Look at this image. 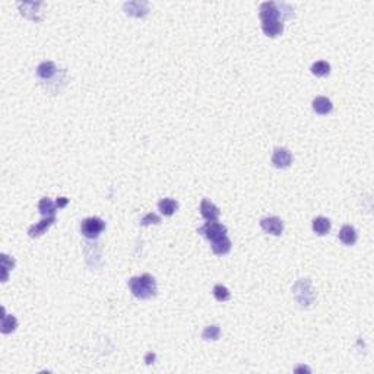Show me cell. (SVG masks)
<instances>
[{
  "label": "cell",
  "instance_id": "6da1fadb",
  "mask_svg": "<svg viewBox=\"0 0 374 374\" xmlns=\"http://www.w3.org/2000/svg\"><path fill=\"white\" fill-rule=\"evenodd\" d=\"M130 293L139 300H148L157 294V281L152 275L143 273L140 276H133L127 281Z\"/></svg>",
  "mask_w": 374,
  "mask_h": 374
},
{
  "label": "cell",
  "instance_id": "7a4b0ae2",
  "mask_svg": "<svg viewBox=\"0 0 374 374\" xmlns=\"http://www.w3.org/2000/svg\"><path fill=\"white\" fill-rule=\"evenodd\" d=\"M260 19L263 21H279L284 22L290 19L293 13V7L287 3H275V1H265L260 4Z\"/></svg>",
  "mask_w": 374,
  "mask_h": 374
},
{
  "label": "cell",
  "instance_id": "3957f363",
  "mask_svg": "<svg viewBox=\"0 0 374 374\" xmlns=\"http://www.w3.org/2000/svg\"><path fill=\"white\" fill-rule=\"evenodd\" d=\"M106 230V222L98 216L86 218L80 222V233L83 237L89 240H95L100 237V234Z\"/></svg>",
  "mask_w": 374,
  "mask_h": 374
},
{
  "label": "cell",
  "instance_id": "277c9868",
  "mask_svg": "<svg viewBox=\"0 0 374 374\" xmlns=\"http://www.w3.org/2000/svg\"><path fill=\"white\" fill-rule=\"evenodd\" d=\"M199 234H202L206 240H209L211 243L227 236V227L219 224L218 221L214 222H206L203 227L199 228Z\"/></svg>",
  "mask_w": 374,
  "mask_h": 374
},
{
  "label": "cell",
  "instance_id": "5b68a950",
  "mask_svg": "<svg viewBox=\"0 0 374 374\" xmlns=\"http://www.w3.org/2000/svg\"><path fill=\"white\" fill-rule=\"evenodd\" d=\"M60 73H64V70H59L54 62H43L37 67V76L43 82L50 83V80H56L57 76L60 78Z\"/></svg>",
  "mask_w": 374,
  "mask_h": 374
},
{
  "label": "cell",
  "instance_id": "8992f818",
  "mask_svg": "<svg viewBox=\"0 0 374 374\" xmlns=\"http://www.w3.org/2000/svg\"><path fill=\"white\" fill-rule=\"evenodd\" d=\"M272 164L276 168H288L293 164V154L285 148H275L272 154Z\"/></svg>",
  "mask_w": 374,
  "mask_h": 374
},
{
  "label": "cell",
  "instance_id": "52a82bcc",
  "mask_svg": "<svg viewBox=\"0 0 374 374\" xmlns=\"http://www.w3.org/2000/svg\"><path fill=\"white\" fill-rule=\"evenodd\" d=\"M260 227L272 236H281L284 233V222L278 216H266L260 219Z\"/></svg>",
  "mask_w": 374,
  "mask_h": 374
},
{
  "label": "cell",
  "instance_id": "ba28073f",
  "mask_svg": "<svg viewBox=\"0 0 374 374\" xmlns=\"http://www.w3.org/2000/svg\"><path fill=\"white\" fill-rule=\"evenodd\" d=\"M54 222H56V216H44L40 222H37V224H34V225L29 227L28 236H29L31 239L41 237Z\"/></svg>",
  "mask_w": 374,
  "mask_h": 374
},
{
  "label": "cell",
  "instance_id": "9c48e42d",
  "mask_svg": "<svg viewBox=\"0 0 374 374\" xmlns=\"http://www.w3.org/2000/svg\"><path fill=\"white\" fill-rule=\"evenodd\" d=\"M200 214L202 216L208 221V222H214V221H218L219 215H221V211L216 205H214L211 200L208 199H203L202 203H200Z\"/></svg>",
  "mask_w": 374,
  "mask_h": 374
},
{
  "label": "cell",
  "instance_id": "30bf717a",
  "mask_svg": "<svg viewBox=\"0 0 374 374\" xmlns=\"http://www.w3.org/2000/svg\"><path fill=\"white\" fill-rule=\"evenodd\" d=\"M312 107L313 110H314V113H317L320 116H326V114L332 113V110H333L332 101L329 98H326V97H316L313 100Z\"/></svg>",
  "mask_w": 374,
  "mask_h": 374
},
{
  "label": "cell",
  "instance_id": "8fae6325",
  "mask_svg": "<svg viewBox=\"0 0 374 374\" xmlns=\"http://www.w3.org/2000/svg\"><path fill=\"white\" fill-rule=\"evenodd\" d=\"M262 29H263V32L267 37L275 38V37L282 34V31H284V22H279V21H263L262 22Z\"/></svg>",
  "mask_w": 374,
  "mask_h": 374
},
{
  "label": "cell",
  "instance_id": "7c38bea8",
  "mask_svg": "<svg viewBox=\"0 0 374 374\" xmlns=\"http://www.w3.org/2000/svg\"><path fill=\"white\" fill-rule=\"evenodd\" d=\"M125 9L127 15L140 18L148 13V3L146 1H142V3L140 1H130V3H125Z\"/></svg>",
  "mask_w": 374,
  "mask_h": 374
},
{
  "label": "cell",
  "instance_id": "4fadbf2b",
  "mask_svg": "<svg viewBox=\"0 0 374 374\" xmlns=\"http://www.w3.org/2000/svg\"><path fill=\"white\" fill-rule=\"evenodd\" d=\"M357 231L354 227L351 225H344L339 231V240L345 244V246H354L357 243Z\"/></svg>",
  "mask_w": 374,
  "mask_h": 374
},
{
  "label": "cell",
  "instance_id": "5bb4252c",
  "mask_svg": "<svg viewBox=\"0 0 374 374\" xmlns=\"http://www.w3.org/2000/svg\"><path fill=\"white\" fill-rule=\"evenodd\" d=\"M158 209L162 215L165 216H171L176 214V211L179 209V203L177 200L171 199V197H165V199H161L158 202Z\"/></svg>",
  "mask_w": 374,
  "mask_h": 374
},
{
  "label": "cell",
  "instance_id": "9a60e30c",
  "mask_svg": "<svg viewBox=\"0 0 374 374\" xmlns=\"http://www.w3.org/2000/svg\"><path fill=\"white\" fill-rule=\"evenodd\" d=\"M313 231L317 234V236H326L330 228H332V224H330V219L329 218H324V216H317L313 219Z\"/></svg>",
  "mask_w": 374,
  "mask_h": 374
},
{
  "label": "cell",
  "instance_id": "2e32d148",
  "mask_svg": "<svg viewBox=\"0 0 374 374\" xmlns=\"http://www.w3.org/2000/svg\"><path fill=\"white\" fill-rule=\"evenodd\" d=\"M230 250H231V240L227 236L212 241V251L218 256H224V254L230 253Z\"/></svg>",
  "mask_w": 374,
  "mask_h": 374
},
{
  "label": "cell",
  "instance_id": "e0dca14e",
  "mask_svg": "<svg viewBox=\"0 0 374 374\" xmlns=\"http://www.w3.org/2000/svg\"><path fill=\"white\" fill-rule=\"evenodd\" d=\"M18 327V320L15 316L12 314H6L4 309H3V316H1V333L7 335V333H12L15 332Z\"/></svg>",
  "mask_w": 374,
  "mask_h": 374
},
{
  "label": "cell",
  "instance_id": "ac0fdd59",
  "mask_svg": "<svg viewBox=\"0 0 374 374\" xmlns=\"http://www.w3.org/2000/svg\"><path fill=\"white\" fill-rule=\"evenodd\" d=\"M38 211L41 212L43 216H54L56 211H57V205H54V202L49 197H43L38 202Z\"/></svg>",
  "mask_w": 374,
  "mask_h": 374
},
{
  "label": "cell",
  "instance_id": "d6986e66",
  "mask_svg": "<svg viewBox=\"0 0 374 374\" xmlns=\"http://www.w3.org/2000/svg\"><path fill=\"white\" fill-rule=\"evenodd\" d=\"M312 73L314 76H319V78H324L330 73V64L324 60H320V62H316L312 64Z\"/></svg>",
  "mask_w": 374,
  "mask_h": 374
},
{
  "label": "cell",
  "instance_id": "ffe728a7",
  "mask_svg": "<svg viewBox=\"0 0 374 374\" xmlns=\"http://www.w3.org/2000/svg\"><path fill=\"white\" fill-rule=\"evenodd\" d=\"M214 297H215L216 301L225 303L231 298V293L227 287H224L222 284H218V285L214 287Z\"/></svg>",
  "mask_w": 374,
  "mask_h": 374
},
{
  "label": "cell",
  "instance_id": "44dd1931",
  "mask_svg": "<svg viewBox=\"0 0 374 374\" xmlns=\"http://www.w3.org/2000/svg\"><path fill=\"white\" fill-rule=\"evenodd\" d=\"M221 336V329L218 324H211V326H206L205 330L202 332V338L205 341H218Z\"/></svg>",
  "mask_w": 374,
  "mask_h": 374
},
{
  "label": "cell",
  "instance_id": "7402d4cb",
  "mask_svg": "<svg viewBox=\"0 0 374 374\" xmlns=\"http://www.w3.org/2000/svg\"><path fill=\"white\" fill-rule=\"evenodd\" d=\"M13 267H15V259L9 257L7 254H1V272H3L1 281L3 282L7 281V272L12 270Z\"/></svg>",
  "mask_w": 374,
  "mask_h": 374
},
{
  "label": "cell",
  "instance_id": "603a6c76",
  "mask_svg": "<svg viewBox=\"0 0 374 374\" xmlns=\"http://www.w3.org/2000/svg\"><path fill=\"white\" fill-rule=\"evenodd\" d=\"M140 224L143 225V227H146V225H151V224H161V218L157 215V214H154V212H149V214H146L142 219H140Z\"/></svg>",
  "mask_w": 374,
  "mask_h": 374
},
{
  "label": "cell",
  "instance_id": "cb8c5ba5",
  "mask_svg": "<svg viewBox=\"0 0 374 374\" xmlns=\"http://www.w3.org/2000/svg\"><path fill=\"white\" fill-rule=\"evenodd\" d=\"M155 358H157V355H155L154 352H148L146 357H145V363H146V364H152V363L155 361Z\"/></svg>",
  "mask_w": 374,
  "mask_h": 374
},
{
  "label": "cell",
  "instance_id": "d4e9b609",
  "mask_svg": "<svg viewBox=\"0 0 374 374\" xmlns=\"http://www.w3.org/2000/svg\"><path fill=\"white\" fill-rule=\"evenodd\" d=\"M67 203H69V199H67V197H59V199H57V202H56L57 208H64Z\"/></svg>",
  "mask_w": 374,
  "mask_h": 374
}]
</instances>
